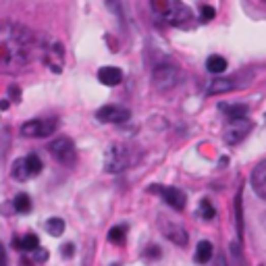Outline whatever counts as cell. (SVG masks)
Segmentation results:
<instances>
[{
    "label": "cell",
    "instance_id": "obj_11",
    "mask_svg": "<svg viewBox=\"0 0 266 266\" xmlns=\"http://www.w3.org/2000/svg\"><path fill=\"white\" fill-rule=\"evenodd\" d=\"M160 193H162L164 202H167L171 208H175V210H183V208H185L187 195H185L183 189H179V187H162Z\"/></svg>",
    "mask_w": 266,
    "mask_h": 266
},
{
    "label": "cell",
    "instance_id": "obj_25",
    "mask_svg": "<svg viewBox=\"0 0 266 266\" xmlns=\"http://www.w3.org/2000/svg\"><path fill=\"white\" fill-rule=\"evenodd\" d=\"M27 162H29V169H31V175H34V177L42 173V160H40L38 154H29V156H27Z\"/></svg>",
    "mask_w": 266,
    "mask_h": 266
},
{
    "label": "cell",
    "instance_id": "obj_1",
    "mask_svg": "<svg viewBox=\"0 0 266 266\" xmlns=\"http://www.w3.org/2000/svg\"><path fill=\"white\" fill-rule=\"evenodd\" d=\"M38 54H42V44L29 27L17 21H0V73L25 71Z\"/></svg>",
    "mask_w": 266,
    "mask_h": 266
},
{
    "label": "cell",
    "instance_id": "obj_12",
    "mask_svg": "<svg viewBox=\"0 0 266 266\" xmlns=\"http://www.w3.org/2000/svg\"><path fill=\"white\" fill-rule=\"evenodd\" d=\"M252 187L262 200H266V158L252 171Z\"/></svg>",
    "mask_w": 266,
    "mask_h": 266
},
{
    "label": "cell",
    "instance_id": "obj_30",
    "mask_svg": "<svg viewBox=\"0 0 266 266\" xmlns=\"http://www.w3.org/2000/svg\"><path fill=\"white\" fill-rule=\"evenodd\" d=\"M264 3H266V0H264Z\"/></svg>",
    "mask_w": 266,
    "mask_h": 266
},
{
    "label": "cell",
    "instance_id": "obj_9",
    "mask_svg": "<svg viewBox=\"0 0 266 266\" xmlns=\"http://www.w3.org/2000/svg\"><path fill=\"white\" fill-rule=\"evenodd\" d=\"M42 58L50 66V71L60 73L62 71V64H64V52H62V44L52 42L48 48L42 46Z\"/></svg>",
    "mask_w": 266,
    "mask_h": 266
},
{
    "label": "cell",
    "instance_id": "obj_28",
    "mask_svg": "<svg viewBox=\"0 0 266 266\" xmlns=\"http://www.w3.org/2000/svg\"><path fill=\"white\" fill-rule=\"evenodd\" d=\"M7 264V250H5V243H0V266Z\"/></svg>",
    "mask_w": 266,
    "mask_h": 266
},
{
    "label": "cell",
    "instance_id": "obj_7",
    "mask_svg": "<svg viewBox=\"0 0 266 266\" xmlns=\"http://www.w3.org/2000/svg\"><path fill=\"white\" fill-rule=\"evenodd\" d=\"M252 131V123L248 121V117L243 119H229L227 121V129H225V142L227 144H239L243 138Z\"/></svg>",
    "mask_w": 266,
    "mask_h": 266
},
{
    "label": "cell",
    "instance_id": "obj_15",
    "mask_svg": "<svg viewBox=\"0 0 266 266\" xmlns=\"http://www.w3.org/2000/svg\"><path fill=\"white\" fill-rule=\"evenodd\" d=\"M235 79H214L210 85H208V90L206 94L208 96H214V94H225V92H231L235 90Z\"/></svg>",
    "mask_w": 266,
    "mask_h": 266
},
{
    "label": "cell",
    "instance_id": "obj_14",
    "mask_svg": "<svg viewBox=\"0 0 266 266\" xmlns=\"http://www.w3.org/2000/svg\"><path fill=\"white\" fill-rule=\"evenodd\" d=\"M11 175L15 177L17 181H27L29 177H34V175H31V169H29V162H27V156H25V158H17V160L13 162Z\"/></svg>",
    "mask_w": 266,
    "mask_h": 266
},
{
    "label": "cell",
    "instance_id": "obj_5",
    "mask_svg": "<svg viewBox=\"0 0 266 266\" xmlns=\"http://www.w3.org/2000/svg\"><path fill=\"white\" fill-rule=\"evenodd\" d=\"M48 152L52 154L54 160H58L60 164H66V167L73 164L75 158H77L75 144H73V140H69V138H56L54 142H50Z\"/></svg>",
    "mask_w": 266,
    "mask_h": 266
},
{
    "label": "cell",
    "instance_id": "obj_13",
    "mask_svg": "<svg viewBox=\"0 0 266 266\" xmlns=\"http://www.w3.org/2000/svg\"><path fill=\"white\" fill-rule=\"evenodd\" d=\"M98 81L102 85H108V87H115L123 81V71L119 66H102L98 71Z\"/></svg>",
    "mask_w": 266,
    "mask_h": 266
},
{
    "label": "cell",
    "instance_id": "obj_21",
    "mask_svg": "<svg viewBox=\"0 0 266 266\" xmlns=\"http://www.w3.org/2000/svg\"><path fill=\"white\" fill-rule=\"evenodd\" d=\"M46 231H48V235H52V237H58V235H62V231H64V220L62 218H58V216H52V218H48L46 220Z\"/></svg>",
    "mask_w": 266,
    "mask_h": 266
},
{
    "label": "cell",
    "instance_id": "obj_19",
    "mask_svg": "<svg viewBox=\"0 0 266 266\" xmlns=\"http://www.w3.org/2000/svg\"><path fill=\"white\" fill-rule=\"evenodd\" d=\"M206 69H208L210 73H214V75H220V73L227 71V60H225L223 56H218V54H212V56H208V60H206Z\"/></svg>",
    "mask_w": 266,
    "mask_h": 266
},
{
    "label": "cell",
    "instance_id": "obj_18",
    "mask_svg": "<svg viewBox=\"0 0 266 266\" xmlns=\"http://www.w3.org/2000/svg\"><path fill=\"white\" fill-rule=\"evenodd\" d=\"M212 254H214V248H212V243L208 239H202L195 246V262H200V264L208 262L212 258Z\"/></svg>",
    "mask_w": 266,
    "mask_h": 266
},
{
    "label": "cell",
    "instance_id": "obj_4",
    "mask_svg": "<svg viewBox=\"0 0 266 266\" xmlns=\"http://www.w3.org/2000/svg\"><path fill=\"white\" fill-rule=\"evenodd\" d=\"M131 164L129 160V150L123 144H110L104 154V171L106 173H123Z\"/></svg>",
    "mask_w": 266,
    "mask_h": 266
},
{
    "label": "cell",
    "instance_id": "obj_6",
    "mask_svg": "<svg viewBox=\"0 0 266 266\" xmlns=\"http://www.w3.org/2000/svg\"><path fill=\"white\" fill-rule=\"evenodd\" d=\"M56 119H31L21 125V136L25 138H48L56 131Z\"/></svg>",
    "mask_w": 266,
    "mask_h": 266
},
{
    "label": "cell",
    "instance_id": "obj_24",
    "mask_svg": "<svg viewBox=\"0 0 266 266\" xmlns=\"http://www.w3.org/2000/svg\"><path fill=\"white\" fill-rule=\"evenodd\" d=\"M216 17V11H214V7H208V5H204L202 9H200V21L202 23H208V21H212Z\"/></svg>",
    "mask_w": 266,
    "mask_h": 266
},
{
    "label": "cell",
    "instance_id": "obj_3",
    "mask_svg": "<svg viewBox=\"0 0 266 266\" xmlns=\"http://www.w3.org/2000/svg\"><path fill=\"white\" fill-rule=\"evenodd\" d=\"M152 79H154V85H156L158 90H162V92L173 90V87H177L181 83V69L171 60L158 62L156 66H154Z\"/></svg>",
    "mask_w": 266,
    "mask_h": 266
},
{
    "label": "cell",
    "instance_id": "obj_27",
    "mask_svg": "<svg viewBox=\"0 0 266 266\" xmlns=\"http://www.w3.org/2000/svg\"><path fill=\"white\" fill-rule=\"evenodd\" d=\"M146 256H150V258H156V256H160V248H156V246H150V248H148V252H146Z\"/></svg>",
    "mask_w": 266,
    "mask_h": 266
},
{
    "label": "cell",
    "instance_id": "obj_8",
    "mask_svg": "<svg viewBox=\"0 0 266 266\" xmlns=\"http://www.w3.org/2000/svg\"><path fill=\"white\" fill-rule=\"evenodd\" d=\"M96 119L100 123H113V125H119V123H125L131 119V110L125 108V106H117V104H108V106H102L98 113H96Z\"/></svg>",
    "mask_w": 266,
    "mask_h": 266
},
{
    "label": "cell",
    "instance_id": "obj_20",
    "mask_svg": "<svg viewBox=\"0 0 266 266\" xmlns=\"http://www.w3.org/2000/svg\"><path fill=\"white\" fill-rule=\"evenodd\" d=\"M13 206L19 214H25V212L31 210V197L27 193H17L15 200H13Z\"/></svg>",
    "mask_w": 266,
    "mask_h": 266
},
{
    "label": "cell",
    "instance_id": "obj_17",
    "mask_svg": "<svg viewBox=\"0 0 266 266\" xmlns=\"http://www.w3.org/2000/svg\"><path fill=\"white\" fill-rule=\"evenodd\" d=\"M13 246L19 248L21 252H31V250L40 248V239H38V235L27 233V235H23V239H13Z\"/></svg>",
    "mask_w": 266,
    "mask_h": 266
},
{
    "label": "cell",
    "instance_id": "obj_16",
    "mask_svg": "<svg viewBox=\"0 0 266 266\" xmlns=\"http://www.w3.org/2000/svg\"><path fill=\"white\" fill-rule=\"evenodd\" d=\"M218 108L227 115V121L229 119H243V117H248V113H250V108L246 104H220Z\"/></svg>",
    "mask_w": 266,
    "mask_h": 266
},
{
    "label": "cell",
    "instance_id": "obj_22",
    "mask_svg": "<svg viewBox=\"0 0 266 266\" xmlns=\"http://www.w3.org/2000/svg\"><path fill=\"white\" fill-rule=\"evenodd\" d=\"M125 237H127V225H117L108 231V241L115 243V246H121L125 243Z\"/></svg>",
    "mask_w": 266,
    "mask_h": 266
},
{
    "label": "cell",
    "instance_id": "obj_26",
    "mask_svg": "<svg viewBox=\"0 0 266 266\" xmlns=\"http://www.w3.org/2000/svg\"><path fill=\"white\" fill-rule=\"evenodd\" d=\"M62 256L64 258H71L73 256V243H66V246H62Z\"/></svg>",
    "mask_w": 266,
    "mask_h": 266
},
{
    "label": "cell",
    "instance_id": "obj_29",
    "mask_svg": "<svg viewBox=\"0 0 266 266\" xmlns=\"http://www.w3.org/2000/svg\"><path fill=\"white\" fill-rule=\"evenodd\" d=\"M11 104V100H0V110H7Z\"/></svg>",
    "mask_w": 266,
    "mask_h": 266
},
{
    "label": "cell",
    "instance_id": "obj_23",
    "mask_svg": "<svg viewBox=\"0 0 266 266\" xmlns=\"http://www.w3.org/2000/svg\"><path fill=\"white\" fill-rule=\"evenodd\" d=\"M197 214L202 216L204 220H212V218L216 216V210H214V206L210 204V200H202V202H200V210H197Z\"/></svg>",
    "mask_w": 266,
    "mask_h": 266
},
{
    "label": "cell",
    "instance_id": "obj_10",
    "mask_svg": "<svg viewBox=\"0 0 266 266\" xmlns=\"http://www.w3.org/2000/svg\"><path fill=\"white\" fill-rule=\"evenodd\" d=\"M160 218H162V220H160V229H162L164 237H167L169 241H173L175 246H187V241H189L187 231H185L181 225L169 223V220H164V216H160Z\"/></svg>",
    "mask_w": 266,
    "mask_h": 266
},
{
    "label": "cell",
    "instance_id": "obj_2",
    "mask_svg": "<svg viewBox=\"0 0 266 266\" xmlns=\"http://www.w3.org/2000/svg\"><path fill=\"white\" fill-rule=\"evenodd\" d=\"M152 7L169 25L185 29L193 21V11L187 5H183L181 0H152Z\"/></svg>",
    "mask_w": 266,
    "mask_h": 266
}]
</instances>
